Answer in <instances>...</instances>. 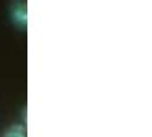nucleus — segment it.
Masks as SVG:
<instances>
[{"mask_svg":"<svg viewBox=\"0 0 152 137\" xmlns=\"http://www.w3.org/2000/svg\"><path fill=\"white\" fill-rule=\"evenodd\" d=\"M4 137H25V135L23 133V129H21L20 127H13L9 131L5 134Z\"/></svg>","mask_w":152,"mask_h":137,"instance_id":"obj_1","label":"nucleus"}]
</instances>
